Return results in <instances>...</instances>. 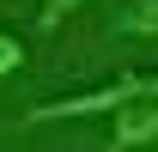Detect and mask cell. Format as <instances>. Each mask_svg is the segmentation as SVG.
<instances>
[{
	"label": "cell",
	"instance_id": "3",
	"mask_svg": "<svg viewBox=\"0 0 158 152\" xmlns=\"http://www.w3.org/2000/svg\"><path fill=\"white\" fill-rule=\"evenodd\" d=\"M122 37H158V0H128L122 6V19H116Z\"/></svg>",
	"mask_w": 158,
	"mask_h": 152
},
{
	"label": "cell",
	"instance_id": "2",
	"mask_svg": "<svg viewBox=\"0 0 158 152\" xmlns=\"http://www.w3.org/2000/svg\"><path fill=\"white\" fill-rule=\"evenodd\" d=\"M158 140V91L134 97V103H122V110H110V146H152Z\"/></svg>",
	"mask_w": 158,
	"mask_h": 152
},
{
	"label": "cell",
	"instance_id": "4",
	"mask_svg": "<svg viewBox=\"0 0 158 152\" xmlns=\"http://www.w3.org/2000/svg\"><path fill=\"white\" fill-rule=\"evenodd\" d=\"M79 6H85V0H43V12H37V31H43V37H49V31H61V24L73 19Z\"/></svg>",
	"mask_w": 158,
	"mask_h": 152
},
{
	"label": "cell",
	"instance_id": "1",
	"mask_svg": "<svg viewBox=\"0 0 158 152\" xmlns=\"http://www.w3.org/2000/svg\"><path fill=\"white\" fill-rule=\"evenodd\" d=\"M158 91V73H122L98 91H73V97H55V103H37V110L24 116V128H43V122H85V116H110L122 103H134V97Z\"/></svg>",
	"mask_w": 158,
	"mask_h": 152
},
{
	"label": "cell",
	"instance_id": "5",
	"mask_svg": "<svg viewBox=\"0 0 158 152\" xmlns=\"http://www.w3.org/2000/svg\"><path fill=\"white\" fill-rule=\"evenodd\" d=\"M19 67H24V43L12 37V31H0V79H6V73H19Z\"/></svg>",
	"mask_w": 158,
	"mask_h": 152
}]
</instances>
